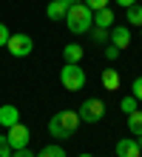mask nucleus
I'll return each mask as SVG.
<instances>
[{"label":"nucleus","instance_id":"1","mask_svg":"<svg viewBox=\"0 0 142 157\" xmlns=\"http://www.w3.org/2000/svg\"><path fill=\"white\" fill-rule=\"evenodd\" d=\"M77 128H80V114L71 112V109H63V112L51 114V120H49V134L51 137H60V140L71 137Z\"/></svg>","mask_w":142,"mask_h":157},{"label":"nucleus","instance_id":"2","mask_svg":"<svg viewBox=\"0 0 142 157\" xmlns=\"http://www.w3.org/2000/svg\"><path fill=\"white\" fill-rule=\"evenodd\" d=\"M65 26H68V32H74V34L91 32V26H94V12H91L85 3H74V6H68V12H65Z\"/></svg>","mask_w":142,"mask_h":157},{"label":"nucleus","instance_id":"3","mask_svg":"<svg viewBox=\"0 0 142 157\" xmlns=\"http://www.w3.org/2000/svg\"><path fill=\"white\" fill-rule=\"evenodd\" d=\"M60 83H63V89H68V91H80L85 86V71L80 69V63H65L60 69Z\"/></svg>","mask_w":142,"mask_h":157},{"label":"nucleus","instance_id":"4","mask_svg":"<svg viewBox=\"0 0 142 157\" xmlns=\"http://www.w3.org/2000/svg\"><path fill=\"white\" fill-rule=\"evenodd\" d=\"M77 114H80V123H100L105 117V103L100 97H88V100H82Z\"/></svg>","mask_w":142,"mask_h":157},{"label":"nucleus","instance_id":"5","mask_svg":"<svg viewBox=\"0 0 142 157\" xmlns=\"http://www.w3.org/2000/svg\"><path fill=\"white\" fill-rule=\"evenodd\" d=\"M6 49L14 54V57H28V54L34 52V40L28 37V34H12L6 43Z\"/></svg>","mask_w":142,"mask_h":157},{"label":"nucleus","instance_id":"6","mask_svg":"<svg viewBox=\"0 0 142 157\" xmlns=\"http://www.w3.org/2000/svg\"><path fill=\"white\" fill-rule=\"evenodd\" d=\"M6 140L12 149H28V140H31V134H28V128L23 123H14L12 128H9V134H6Z\"/></svg>","mask_w":142,"mask_h":157},{"label":"nucleus","instance_id":"7","mask_svg":"<svg viewBox=\"0 0 142 157\" xmlns=\"http://www.w3.org/2000/svg\"><path fill=\"white\" fill-rule=\"evenodd\" d=\"M111 43L117 46L119 52L128 49V46H131V29H128V26H114V29H111Z\"/></svg>","mask_w":142,"mask_h":157},{"label":"nucleus","instance_id":"8","mask_svg":"<svg viewBox=\"0 0 142 157\" xmlns=\"http://www.w3.org/2000/svg\"><path fill=\"white\" fill-rule=\"evenodd\" d=\"M14 123H20V112H17V106H12V103L0 106V126H3V128H12Z\"/></svg>","mask_w":142,"mask_h":157},{"label":"nucleus","instance_id":"9","mask_svg":"<svg viewBox=\"0 0 142 157\" xmlns=\"http://www.w3.org/2000/svg\"><path fill=\"white\" fill-rule=\"evenodd\" d=\"M114 151H117V157H139V154H142V151H139V146H137V140H131V137L119 140Z\"/></svg>","mask_w":142,"mask_h":157},{"label":"nucleus","instance_id":"10","mask_svg":"<svg viewBox=\"0 0 142 157\" xmlns=\"http://www.w3.org/2000/svg\"><path fill=\"white\" fill-rule=\"evenodd\" d=\"M65 12H68V3H65V0H51V3L46 6L49 20H65Z\"/></svg>","mask_w":142,"mask_h":157},{"label":"nucleus","instance_id":"11","mask_svg":"<svg viewBox=\"0 0 142 157\" xmlns=\"http://www.w3.org/2000/svg\"><path fill=\"white\" fill-rule=\"evenodd\" d=\"M94 26H100V29H111L114 26V12L108 6L100 9V12H94Z\"/></svg>","mask_w":142,"mask_h":157},{"label":"nucleus","instance_id":"12","mask_svg":"<svg viewBox=\"0 0 142 157\" xmlns=\"http://www.w3.org/2000/svg\"><path fill=\"white\" fill-rule=\"evenodd\" d=\"M82 54H85V49H82L80 43H68V46L63 49V57H65V63H80V60H82Z\"/></svg>","mask_w":142,"mask_h":157},{"label":"nucleus","instance_id":"13","mask_svg":"<svg viewBox=\"0 0 142 157\" xmlns=\"http://www.w3.org/2000/svg\"><path fill=\"white\" fill-rule=\"evenodd\" d=\"M102 86H105L108 91H117L119 89V71L117 69H105L102 71Z\"/></svg>","mask_w":142,"mask_h":157},{"label":"nucleus","instance_id":"14","mask_svg":"<svg viewBox=\"0 0 142 157\" xmlns=\"http://www.w3.org/2000/svg\"><path fill=\"white\" fill-rule=\"evenodd\" d=\"M128 132L134 137H142V112H139V109L128 114Z\"/></svg>","mask_w":142,"mask_h":157},{"label":"nucleus","instance_id":"15","mask_svg":"<svg viewBox=\"0 0 142 157\" xmlns=\"http://www.w3.org/2000/svg\"><path fill=\"white\" fill-rule=\"evenodd\" d=\"M125 17H128V23H134V26H142V6H139V3L128 6V9H125Z\"/></svg>","mask_w":142,"mask_h":157},{"label":"nucleus","instance_id":"16","mask_svg":"<svg viewBox=\"0 0 142 157\" xmlns=\"http://www.w3.org/2000/svg\"><path fill=\"white\" fill-rule=\"evenodd\" d=\"M91 40H94V43H105V40H111V34H108V29L91 26Z\"/></svg>","mask_w":142,"mask_h":157},{"label":"nucleus","instance_id":"17","mask_svg":"<svg viewBox=\"0 0 142 157\" xmlns=\"http://www.w3.org/2000/svg\"><path fill=\"white\" fill-rule=\"evenodd\" d=\"M37 157H65V151H63V146H43V151Z\"/></svg>","mask_w":142,"mask_h":157},{"label":"nucleus","instance_id":"18","mask_svg":"<svg viewBox=\"0 0 142 157\" xmlns=\"http://www.w3.org/2000/svg\"><path fill=\"white\" fill-rule=\"evenodd\" d=\"M137 103H139V100L131 94V97H122V100H119V109H122L125 114H131V112H137Z\"/></svg>","mask_w":142,"mask_h":157},{"label":"nucleus","instance_id":"19","mask_svg":"<svg viewBox=\"0 0 142 157\" xmlns=\"http://www.w3.org/2000/svg\"><path fill=\"white\" fill-rule=\"evenodd\" d=\"M131 94L142 103V77H134V83H131Z\"/></svg>","mask_w":142,"mask_h":157},{"label":"nucleus","instance_id":"20","mask_svg":"<svg viewBox=\"0 0 142 157\" xmlns=\"http://www.w3.org/2000/svg\"><path fill=\"white\" fill-rule=\"evenodd\" d=\"M12 146H9V140H6V134H0V157H12Z\"/></svg>","mask_w":142,"mask_h":157},{"label":"nucleus","instance_id":"21","mask_svg":"<svg viewBox=\"0 0 142 157\" xmlns=\"http://www.w3.org/2000/svg\"><path fill=\"white\" fill-rule=\"evenodd\" d=\"M82 3L88 6L91 12H100V9H105V6H108V0H82Z\"/></svg>","mask_w":142,"mask_h":157},{"label":"nucleus","instance_id":"22","mask_svg":"<svg viewBox=\"0 0 142 157\" xmlns=\"http://www.w3.org/2000/svg\"><path fill=\"white\" fill-rule=\"evenodd\" d=\"M9 37H12V32H9V26L6 23H0V46H6Z\"/></svg>","mask_w":142,"mask_h":157},{"label":"nucleus","instance_id":"23","mask_svg":"<svg viewBox=\"0 0 142 157\" xmlns=\"http://www.w3.org/2000/svg\"><path fill=\"white\" fill-rule=\"evenodd\" d=\"M105 57H108V60H117V57H119V49H117L114 43H111V46H105Z\"/></svg>","mask_w":142,"mask_h":157},{"label":"nucleus","instance_id":"24","mask_svg":"<svg viewBox=\"0 0 142 157\" xmlns=\"http://www.w3.org/2000/svg\"><path fill=\"white\" fill-rule=\"evenodd\" d=\"M12 157H37V154H31L28 149H14V151H12Z\"/></svg>","mask_w":142,"mask_h":157},{"label":"nucleus","instance_id":"25","mask_svg":"<svg viewBox=\"0 0 142 157\" xmlns=\"http://www.w3.org/2000/svg\"><path fill=\"white\" fill-rule=\"evenodd\" d=\"M114 3H119L122 9H128V6H134V3H137V0H114Z\"/></svg>","mask_w":142,"mask_h":157},{"label":"nucleus","instance_id":"26","mask_svg":"<svg viewBox=\"0 0 142 157\" xmlns=\"http://www.w3.org/2000/svg\"><path fill=\"white\" fill-rule=\"evenodd\" d=\"M65 3H68V6H74V3H82V0H65Z\"/></svg>","mask_w":142,"mask_h":157},{"label":"nucleus","instance_id":"27","mask_svg":"<svg viewBox=\"0 0 142 157\" xmlns=\"http://www.w3.org/2000/svg\"><path fill=\"white\" fill-rule=\"evenodd\" d=\"M137 146H139V151H142V137H137Z\"/></svg>","mask_w":142,"mask_h":157},{"label":"nucleus","instance_id":"28","mask_svg":"<svg viewBox=\"0 0 142 157\" xmlns=\"http://www.w3.org/2000/svg\"><path fill=\"white\" fill-rule=\"evenodd\" d=\"M77 157H94V154H77Z\"/></svg>","mask_w":142,"mask_h":157},{"label":"nucleus","instance_id":"29","mask_svg":"<svg viewBox=\"0 0 142 157\" xmlns=\"http://www.w3.org/2000/svg\"><path fill=\"white\" fill-rule=\"evenodd\" d=\"M139 37H142V26H139Z\"/></svg>","mask_w":142,"mask_h":157},{"label":"nucleus","instance_id":"30","mask_svg":"<svg viewBox=\"0 0 142 157\" xmlns=\"http://www.w3.org/2000/svg\"><path fill=\"white\" fill-rule=\"evenodd\" d=\"M139 157H142V154H139Z\"/></svg>","mask_w":142,"mask_h":157}]
</instances>
